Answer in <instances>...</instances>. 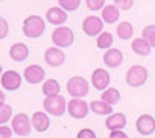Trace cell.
<instances>
[{"label": "cell", "instance_id": "cell-3", "mask_svg": "<svg viewBox=\"0 0 155 138\" xmlns=\"http://www.w3.org/2000/svg\"><path fill=\"white\" fill-rule=\"evenodd\" d=\"M67 92L74 99H82L88 93V82L82 76H73L67 82Z\"/></svg>", "mask_w": 155, "mask_h": 138}, {"label": "cell", "instance_id": "cell-28", "mask_svg": "<svg viewBox=\"0 0 155 138\" xmlns=\"http://www.w3.org/2000/svg\"><path fill=\"white\" fill-rule=\"evenodd\" d=\"M81 2L79 0H61L59 2V8L65 9V11H76L79 8Z\"/></svg>", "mask_w": 155, "mask_h": 138}, {"label": "cell", "instance_id": "cell-13", "mask_svg": "<svg viewBox=\"0 0 155 138\" xmlns=\"http://www.w3.org/2000/svg\"><path fill=\"white\" fill-rule=\"evenodd\" d=\"M102 61H104V64H106L107 67L116 68V67H120V65L123 64L124 54H123L121 50H118V48H109V50H106Z\"/></svg>", "mask_w": 155, "mask_h": 138}, {"label": "cell", "instance_id": "cell-19", "mask_svg": "<svg viewBox=\"0 0 155 138\" xmlns=\"http://www.w3.org/2000/svg\"><path fill=\"white\" fill-rule=\"evenodd\" d=\"M61 92V85L56 79H47L44 81V85H42V93L47 96V98H53V96H58Z\"/></svg>", "mask_w": 155, "mask_h": 138}, {"label": "cell", "instance_id": "cell-17", "mask_svg": "<svg viewBox=\"0 0 155 138\" xmlns=\"http://www.w3.org/2000/svg\"><path fill=\"white\" fill-rule=\"evenodd\" d=\"M31 126L37 132H47L50 129V117L45 112H36L31 117Z\"/></svg>", "mask_w": 155, "mask_h": 138}, {"label": "cell", "instance_id": "cell-18", "mask_svg": "<svg viewBox=\"0 0 155 138\" xmlns=\"http://www.w3.org/2000/svg\"><path fill=\"white\" fill-rule=\"evenodd\" d=\"M126 115L124 113H112L109 115V118L106 120V127L112 132V130H123L126 127Z\"/></svg>", "mask_w": 155, "mask_h": 138}, {"label": "cell", "instance_id": "cell-7", "mask_svg": "<svg viewBox=\"0 0 155 138\" xmlns=\"http://www.w3.org/2000/svg\"><path fill=\"white\" fill-rule=\"evenodd\" d=\"M67 110H68V115L74 120H82L88 115L90 112V106L87 101H84V99H74L71 98L68 104H67Z\"/></svg>", "mask_w": 155, "mask_h": 138}, {"label": "cell", "instance_id": "cell-24", "mask_svg": "<svg viewBox=\"0 0 155 138\" xmlns=\"http://www.w3.org/2000/svg\"><path fill=\"white\" fill-rule=\"evenodd\" d=\"M116 34H118L120 39L127 41L134 36V27L130 25V22H120L118 27H116Z\"/></svg>", "mask_w": 155, "mask_h": 138}, {"label": "cell", "instance_id": "cell-11", "mask_svg": "<svg viewBox=\"0 0 155 138\" xmlns=\"http://www.w3.org/2000/svg\"><path fill=\"white\" fill-rule=\"evenodd\" d=\"M45 62L50 67H59L65 62V53L58 47H50L45 50Z\"/></svg>", "mask_w": 155, "mask_h": 138}, {"label": "cell", "instance_id": "cell-9", "mask_svg": "<svg viewBox=\"0 0 155 138\" xmlns=\"http://www.w3.org/2000/svg\"><path fill=\"white\" fill-rule=\"evenodd\" d=\"M102 27H104V22L96 16H88L82 22V31L87 36H99L102 33Z\"/></svg>", "mask_w": 155, "mask_h": 138}, {"label": "cell", "instance_id": "cell-16", "mask_svg": "<svg viewBox=\"0 0 155 138\" xmlns=\"http://www.w3.org/2000/svg\"><path fill=\"white\" fill-rule=\"evenodd\" d=\"M28 54H30V50L23 42H16L9 48V58L16 62H23L28 58Z\"/></svg>", "mask_w": 155, "mask_h": 138}, {"label": "cell", "instance_id": "cell-20", "mask_svg": "<svg viewBox=\"0 0 155 138\" xmlns=\"http://www.w3.org/2000/svg\"><path fill=\"white\" fill-rule=\"evenodd\" d=\"M120 19V9L115 5H106L102 8V20L106 23H115Z\"/></svg>", "mask_w": 155, "mask_h": 138}, {"label": "cell", "instance_id": "cell-36", "mask_svg": "<svg viewBox=\"0 0 155 138\" xmlns=\"http://www.w3.org/2000/svg\"><path fill=\"white\" fill-rule=\"evenodd\" d=\"M2 74H3V70H2V65H0V78H2Z\"/></svg>", "mask_w": 155, "mask_h": 138}, {"label": "cell", "instance_id": "cell-8", "mask_svg": "<svg viewBox=\"0 0 155 138\" xmlns=\"http://www.w3.org/2000/svg\"><path fill=\"white\" fill-rule=\"evenodd\" d=\"M0 82H2V87L5 90L16 92L22 85V76L14 70H8V71H3L2 78H0Z\"/></svg>", "mask_w": 155, "mask_h": 138}, {"label": "cell", "instance_id": "cell-22", "mask_svg": "<svg viewBox=\"0 0 155 138\" xmlns=\"http://www.w3.org/2000/svg\"><path fill=\"white\" fill-rule=\"evenodd\" d=\"M101 101H104L109 106H115V104H118L121 101V95L116 89H112L110 87V89H107V90H104L101 93Z\"/></svg>", "mask_w": 155, "mask_h": 138}, {"label": "cell", "instance_id": "cell-23", "mask_svg": "<svg viewBox=\"0 0 155 138\" xmlns=\"http://www.w3.org/2000/svg\"><path fill=\"white\" fill-rule=\"evenodd\" d=\"M88 106H90V110L96 115H112V112H113L112 106L106 104L104 101H101V99L99 101H92Z\"/></svg>", "mask_w": 155, "mask_h": 138}, {"label": "cell", "instance_id": "cell-2", "mask_svg": "<svg viewBox=\"0 0 155 138\" xmlns=\"http://www.w3.org/2000/svg\"><path fill=\"white\" fill-rule=\"evenodd\" d=\"M51 41L58 48H68L74 42V34L73 30L68 27H58L53 33H51Z\"/></svg>", "mask_w": 155, "mask_h": 138}, {"label": "cell", "instance_id": "cell-5", "mask_svg": "<svg viewBox=\"0 0 155 138\" xmlns=\"http://www.w3.org/2000/svg\"><path fill=\"white\" fill-rule=\"evenodd\" d=\"M44 109L47 113L53 117H62L67 112V101L64 96H53V98H45L44 99Z\"/></svg>", "mask_w": 155, "mask_h": 138}, {"label": "cell", "instance_id": "cell-34", "mask_svg": "<svg viewBox=\"0 0 155 138\" xmlns=\"http://www.w3.org/2000/svg\"><path fill=\"white\" fill-rule=\"evenodd\" d=\"M110 138H127V135L123 130H112L110 132Z\"/></svg>", "mask_w": 155, "mask_h": 138}, {"label": "cell", "instance_id": "cell-30", "mask_svg": "<svg viewBox=\"0 0 155 138\" xmlns=\"http://www.w3.org/2000/svg\"><path fill=\"white\" fill-rule=\"evenodd\" d=\"M8 31H9V25H8L6 19L0 17V41L5 39V37L8 36Z\"/></svg>", "mask_w": 155, "mask_h": 138}, {"label": "cell", "instance_id": "cell-29", "mask_svg": "<svg viewBox=\"0 0 155 138\" xmlns=\"http://www.w3.org/2000/svg\"><path fill=\"white\" fill-rule=\"evenodd\" d=\"M85 5H87L88 9H92V11H96V9L102 11V8H104V0H87Z\"/></svg>", "mask_w": 155, "mask_h": 138}, {"label": "cell", "instance_id": "cell-35", "mask_svg": "<svg viewBox=\"0 0 155 138\" xmlns=\"http://www.w3.org/2000/svg\"><path fill=\"white\" fill-rule=\"evenodd\" d=\"M5 106V93L3 90H0V107H3Z\"/></svg>", "mask_w": 155, "mask_h": 138}, {"label": "cell", "instance_id": "cell-6", "mask_svg": "<svg viewBox=\"0 0 155 138\" xmlns=\"http://www.w3.org/2000/svg\"><path fill=\"white\" fill-rule=\"evenodd\" d=\"M11 129L20 136H28L31 133V120L27 113H17L11 120Z\"/></svg>", "mask_w": 155, "mask_h": 138}, {"label": "cell", "instance_id": "cell-27", "mask_svg": "<svg viewBox=\"0 0 155 138\" xmlns=\"http://www.w3.org/2000/svg\"><path fill=\"white\" fill-rule=\"evenodd\" d=\"M12 117V107L5 104L3 107H0V126H5V123L9 121Z\"/></svg>", "mask_w": 155, "mask_h": 138}, {"label": "cell", "instance_id": "cell-21", "mask_svg": "<svg viewBox=\"0 0 155 138\" xmlns=\"http://www.w3.org/2000/svg\"><path fill=\"white\" fill-rule=\"evenodd\" d=\"M150 45L141 39V37H138V39H134L132 42V51L138 56H149L150 54Z\"/></svg>", "mask_w": 155, "mask_h": 138}, {"label": "cell", "instance_id": "cell-32", "mask_svg": "<svg viewBox=\"0 0 155 138\" xmlns=\"http://www.w3.org/2000/svg\"><path fill=\"white\" fill-rule=\"evenodd\" d=\"M76 138H96V133L92 129H81L78 132Z\"/></svg>", "mask_w": 155, "mask_h": 138}, {"label": "cell", "instance_id": "cell-10", "mask_svg": "<svg viewBox=\"0 0 155 138\" xmlns=\"http://www.w3.org/2000/svg\"><path fill=\"white\" fill-rule=\"evenodd\" d=\"M23 78L27 79L28 84H41L45 79V70L37 64L28 65L23 70Z\"/></svg>", "mask_w": 155, "mask_h": 138}, {"label": "cell", "instance_id": "cell-4", "mask_svg": "<svg viewBox=\"0 0 155 138\" xmlns=\"http://www.w3.org/2000/svg\"><path fill=\"white\" fill-rule=\"evenodd\" d=\"M149 78V71L143 65H132L126 73V82L130 87H141L146 84Z\"/></svg>", "mask_w": 155, "mask_h": 138}, {"label": "cell", "instance_id": "cell-1", "mask_svg": "<svg viewBox=\"0 0 155 138\" xmlns=\"http://www.w3.org/2000/svg\"><path fill=\"white\" fill-rule=\"evenodd\" d=\"M22 31L23 34L30 37V39H37V37H41L45 31V20L44 17L41 16H28L27 19L23 20V25H22Z\"/></svg>", "mask_w": 155, "mask_h": 138}, {"label": "cell", "instance_id": "cell-26", "mask_svg": "<svg viewBox=\"0 0 155 138\" xmlns=\"http://www.w3.org/2000/svg\"><path fill=\"white\" fill-rule=\"evenodd\" d=\"M141 34H143L141 39H144L150 45V48H153L155 47V25H147Z\"/></svg>", "mask_w": 155, "mask_h": 138}, {"label": "cell", "instance_id": "cell-31", "mask_svg": "<svg viewBox=\"0 0 155 138\" xmlns=\"http://www.w3.org/2000/svg\"><path fill=\"white\" fill-rule=\"evenodd\" d=\"M113 5L118 9H130L134 6V2H132V0H116Z\"/></svg>", "mask_w": 155, "mask_h": 138}, {"label": "cell", "instance_id": "cell-15", "mask_svg": "<svg viewBox=\"0 0 155 138\" xmlns=\"http://www.w3.org/2000/svg\"><path fill=\"white\" fill-rule=\"evenodd\" d=\"M45 19L48 23H53V25H61L67 22V12L64 11L62 8L59 6H51L47 9V14H45Z\"/></svg>", "mask_w": 155, "mask_h": 138}, {"label": "cell", "instance_id": "cell-25", "mask_svg": "<svg viewBox=\"0 0 155 138\" xmlns=\"http://www.w3.org/2000/svg\"><path fill=\"white\" fill-rule=\"evenodd\" d=\"M112 44H113V36H112L109 31L101 33V34L98 36V39H96V45H98V48H101V50H109V48H112Z\"/></svg>", "mask_w": 155, "mask_h": 138}, {"label": "cell", "instance_id": "cell-14", "mask_svg": "<svg viewBox=\"0 0 155 138\" xmlns=\"http://www.w3.org/2000/svg\"><path fill=\"white\" fill-rule=\"evenodd\" d=\"M137 130L141 135H150L155 132V118L152 115H141L137 120Z\"/></svg>", "mask_w": 155, "mask_h": 138}, {"label": "cell", "instance_id": "cell-12", "mask_svg": "<svg viewBox=\"0 0 155 138\" xmlns=\"http://www.w3.org/2000/svg\"><path fill=\"white\" fill-rule=\"evenodd\" d=\"M92 84L96 90L104 92L109 89V84H110V74L109 71H106L104 68H96L92 74Z\"/></svg>", "mask_w": 155, "mask_h": 138}, {"label": "cell", "instance_id": "cell-33", "mask_svg": "<svg viewBox=\"0 0 155 138\" xmlns=\"http://www.w3.org/2000/svg\"><path fill=\"white\" fill-rule=\"evenodd\" d=\"M12 129L8 126H0V138H11Z\"/></svg>", "mask_w": 155, "mask_h": 138}]
</instances>
